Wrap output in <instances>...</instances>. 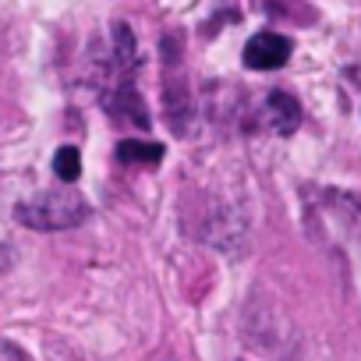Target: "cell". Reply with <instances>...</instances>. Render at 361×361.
I'll use <instances>...</instances> for the list:
<instances>
[{
	"instance_id": "1",
	"label": "cell",
	"mask_w": 361,
	"mask_h": 361,
	"mask_svg": "<svg viewBox=\"0 0 361 361\" xmlns=\"http://www.w3.org/2000/svg\"><path fill=\"white\" fill-rule=\"evenodd\" d=\"M89 216V202L75 188H54L39 192L15 206V220L32 231H71Z\"/></svg>"
},
{
	"instance_id": "2",
	"label": "cell",
	"mask_w": 361,
	"mask_h": 361,
	"mask_svg": "<svg viewBox=\"0 0 361 361\" xmlns=\"http://www.w3.org/2000/svg\"><path fill=\"white\" fill-rule=\"evenodd\" d=\"M163 64H166V82H163V110H166V124L185 135L188 117H192V89L185 78V64H180V36H166L163 39Z\"/></svg>"
},
{
	"instance_id": "3",
	"label": "cell",
	"mask_w": 361,
	"mask_h": 361,
	"mask_svg": "<svg viewBox=\"0 0 361 361\" xmlns=\"http://www.w3.org/2000/svg\"><path fill=\"white\" fill-rule=\"evenodd\" d=\"M103 106L110 110V117L117 124L142 128V131H149V124H152L149 121V110H145V99L135 89V78H124V75L106 78L103 82Z\"/></svg>"
},
{
	"instance_id": "4",
	"label": "cell",
	"mask_w": 361,
	"mask_h": 361,
	"mask_svg": "<svg viewBox=\"0 0 361 361\" xmlns=\"http://www.w3.org/2000/svg\"><path fill=\"white\" fill-rule=\"evenodd\" d=\"M290 54H294V43L283 32H269L266 29V32H255L245 43L241 61H245L248 71H276V68H283L290 61Z\"/></svg>"
},
{
	"instance_id": "5",
	"label": "cell",
	"mask_w": 361,
	"mask_h": 361,
	"mask_svg": "<svg viewBox=\"0 0 361 361\" xmlns=\"http://www.w3.org/2000/svg\"><path fill=\"white\" fill-rule=\"evenodd\" d=\"M259 121H262L266 131L287 138V135H294V131L301 128V103H298L290 92L273 89V92H266V99H262V106H259Z\"/></svg>"
},
{
	"instance_id": "6",
	"label": "cell",
	"mask_w": 361,
	"mask_h": 361,
	"mask_svg": "<svg viewBox=\"0 0 361 361\" xmlns=\"http://www.w3.org/2000/svg\"><path fill=\"white\" fill-rule=\"evenodd\" d=\"M117 159L121 163H138V166H156L163 159V145L159 142H142V138H124L117 145Z\"/></svg>"
},
{
	"instance_id": "7",
	"label": "cell",
	"mask_w": 361,
	"mask_h": 361,
	"mask_svg": "<svg viewBox=\"0 0 361 361\" xmlns=\"http://www.w3.org/2000/svg\"><path fill=\"white\" fill-rule=\"evenodd\" d=\"M54 173H57V180H64V185H75L78 173H82V152L75 145H61L57 156H54Z\"/></svg>"
},
{
	"instance_id": "8",
	"label": "cell",
	"mask_w": 361,
	"mask_h": 361,
	"mask_svg": "<svg viewBox=\"0 0 361 361\" xmlns=\"http://www.w3.org/2000/svg\"><path fill=\"white\" fill-rule=\"evenodd\" d=\"M347 209L357 216V231H361V202H347Z\"/></svg>"
}]
</instances>
